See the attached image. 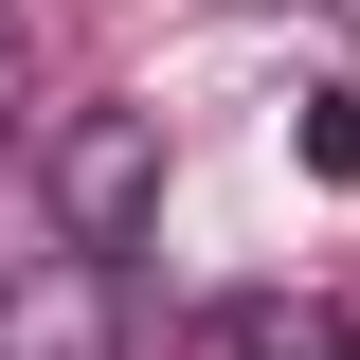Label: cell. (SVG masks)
Returning a JSON list of instances; mask_svg holds the SVG:
<instances>
[{"mask_svg":"<svg viewBox=\"0 0 360 360\" xmlns=\"http://www.w3.org/2000/svg\"><path fill=\"white\" fill-rule=\"evenodd\" d=\"M217 360H360V288H234Z\"/></svg>","mask_w":360,"mask_h":360,"instance_id":"obj_3","label":"cell"},{"mask_svg":"<svg viewBox=\"0 0 360 360\" xmlns=\"http://www.w3.org/2000/svg\"><path fill=\"white\" fill-rule=\"evenodd\" d=\"M0 360H127V252H18L0 270Z\"/></svg>","mask_w":360,"mask_h":360,"instance_id":"obj_2","label":"cell"},{"mask_svg":"<svg viewBox=\"0 0 360 360\" xmlns=\"http://www.w3.org/2000/svg\"><path fill=\"white\" fill-rule=\"evenodd\" d=\"M288 144H307V180H360V90H307V108H288Z\"/></svg>","mask_w":360,"mask_h":360,"instance_id":"obj_4","label":"cell"},{"mask_svg":"<svg viewBox=\"0 0 360 360\" xmlns=\"http://www.w3.org/2000/svg\"><path fill=\"white\" fill-rule=\"evenodd\" d=\"M37 198H54V252H127L162 217V108H72L37 144Z\"/></svg>","mask_w":360,"mask_h":360,"instance_id":"obj_1","label":"cell"}]
</instances>
